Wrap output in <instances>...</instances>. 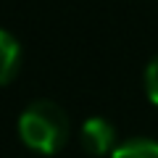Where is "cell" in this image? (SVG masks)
Instances as JSON below:
<instances>
[{
	"label": "cell",
	"instance_id": "4",
	"mask_svg": "<svg viewBox=\"0 0 158 158\" xmlns=\"http://www.w3.org/2000/svg\"><path fill=\"white\" fill-rule=\"evenodd\" d=\"M111 158H158V142L148 137H135V140L116 145Z\"/></svg>",
	"mask_w": 158,
	"mask_h": 158
},
{
	"label": "cell",
	"instance_id": "3",
	"mask_svg": "<svg viewBox=\"0 0 158 158\" xmlns=\"http://www.w3.org/2000/svg\"><path fill=\"white\" fill-rule=\"evenodd\" d=\"M21 66V45L11 32L0 29V87L8 85Z\"/></svg>",
	"mask_w": 158,
	"mask_h": 158
},
{
	"label": "cell",
	"instance_id": "1",
	"mask_svg": "<svg viewBox=\"0 0 158 158\" xmlns=\"http://www.w3.org/2000/svg\"><path fill=\"white\" fill-rule=\"evenodd\" d=\"M19 137L40 156L58 153L69 140V116L53 100H34L19 116Z\"/></svg>",
	"mask_w": 158,
	"mask_h": 158
},
{
	"label": "cell",
	"instance_id": "5",
	"mask_svg": "<svg viewBox=\"0 0 158 158\" xmlns=\"http://www.w3.org/2000/svg\"><path fill=\"white\" fill-rule=\"evenodd\" d=\"M145 92H148V100L158 106V56H153L150 63L145 66Z\"/></svg>",
	"mask_w": 158,
	"mask_h": 158
},
{
	"label": "cell",
	"instance_id": "2",
	"mask_svg": "<svg viewBox=\"0 0 158 158\" xmlns=\"http://www.w3.org/2000/svg\"><path fill=\"white\" fill-rule=\"evenodd\" d=\"M79 145L90 156H111L116 150V129L108 118L92 116L79 129Z\"/></svg>",
	"mask_w": 158,
	"mask_h": 158
}]
</instances>
